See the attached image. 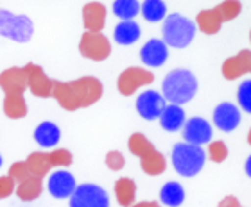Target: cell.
Wrapping results in <instances>:
<instances>
[{
	"label": "cell",
	"instance_id": "obj_10",
	"mask_svg": "<svg viewBox=\"0 0 251 207\" xmlns=\"http://www.w3.org/2000/svg\"><path fill=\"white\" fill-rule=\"evenodd\" d=\"M169 48L162 40H149V41L142 47L140 50V59L147 66H162L163 62L167 61Z\"/></svg>",
	"mask_w": 251,
	"mask_h": 207
},
{
	"label": "cell",
	"instance_id": "obj_1",
	"mask_svg": "<svg viewBox=\"0 0 251 207\" xmlns=\"http://www.w3.org/2000/svg\"><path fill=\"white\" fill-rule=\"evenodd\" d=\"M196 91H198V79L185 68H176L163 79L162 97L165 99V102L169 100L171 104L181 107L183 104L194 99Z\"/></svg>",
	"mask_w": 251,
	"mask_h": 207
},
{
	"label": "cell",
	"instance_id": "obj_3",
	"mask_svg": "<svg viewBox=\"0 0 251 207\" xmlns=\"http://www.w3.org/2000/svg\"><path fill=\"white\" fill-rule=\"evenodd\" d=\"M206 154L201 146L188 145V143H178L173 148V166L179 175L194 177L203 170Z\"/></svg>",
	"mask_w": 251,
	"mask_h": 207
},
{
	"label": "cell",
	"instance_id": "obj_9",
	"mask_svg": "<svg viewBox=\"0 0 251 207\" xmlns=\"http://www.w3.org/2000/svg\"><path fill=\"white\" fill-rule=\"evenodd\" d=\"M47 187L49 193L54 198H70V195L77 187V184H75V179L72 177V173H68L67 170H58L50 173Z\"/></svg>",
	"mask_w": 251,
	"mask_h": 207
},
{
	"label": "cell",
	"instance_id": "obj_2",
	"mask_svg": "<svg viewBox=\"0 0 251 207\" xmlns=\"http://www.w3.org/2000/svg\"><path fill=\"white\" fill-rule=\"evenodd\" d=\"M163 40L162 41L169 47L174 48H185L190 45L196 34V23L188 20L187 16L173 13L163 18Z\"/></svg>",
	"mask_w": 251,
	"mask_h": 207
},
{
	"label": "cell",
	"instance_id": "obj_18",
	"mask_svg": "<svg viewBox=\"0 0 251 207\" xmlns=\"http://www.w3.org/2000/svg\"><path fill=\"white\" fill-rule=\"evenodd\" d=\"M0 168H2V155H0Z\"/></svg>",
	"mask_w": 251,
	"mask_h": 207
},
{
	"label": "cell",
	"instance_id": "obj_12",
	"mask_svg": "<svg viewBox=\"0 0 251 207\" xmlns=\"http://www.w3.org/2000/svg\"><path fill=\"white\" fill-rule=\"evenodd\" d=\"M59 138H61V130L52 122H43L34 130V140L43 148H52L54 145H58Z\"/></svg>",
	"mask_w": 251,
	"mask_h": 207
},
{
	"label": "cell",
	"instance_id": "obj_7",
	"mask_svg": "<svg viewBox=\"0 0 251 207\" xmlns=\"http://www.w3.org/2000/svg\"><path fill=\"white\" fill-rule=\"evenodd\" d=\"M165 105L167 104H165L162 93H158L154 89H147V91L138 95V99H136V111L144 120L160 118Z\"/></svg>",
	"mask_w": 251,
	"mask_h": 207
},
{
	"label": "cell",
	"instance_id": "obj_5",
	"mask_svg": "<svg viewBox=\"0 0 251 207\" xmlns=\"http://www.w3.org/2000/svg\"><path fill=\"white\" fill-rule=\"evenodd\" d=\"M70 207H110V195L97 184H81L70 195Z\"/></svg>",
	"mask_w": 251,
	"mask_h": 207
},
{
	"label": "cell",
	"instance_id": "obj_6",
	"mask_svg": "<svg viewBox=\"0 0 251 207\" xmlns=\"http://www.w3.org/2000/svg\"><path fill=\"white\" fill-rule=\"evenodd\" d=\"M183 132V140L188 145H206L208 141H212V125L204 118L194 116V118L187 120L185 125L181 127Z\"/></svg>",
	"mask_w": 251,
	"mask_h": 207
},
{
	"label": "cell",
	"instance_id": "obj_8",
	"mask_svg": "<svg viewBox=\"0 0 251 207\" xmlns=\"http://www.w3.org/2000/svg\"><path fill=\"white\" fill-rule=\"evenodd\" d=\"M214 124L219 130L231 132L241 124V109L235 104L223 102L214 109Z\"/></svg>",
	"mask_w": 251,
	"mask_h": 207
},
{
	"label": "cell",
	"instance_id": "obj_15",
	"mask_svg": "<svg viewBox=\"0 0 251 207\" xmlns=\"http://www.w3.org/2000/svg\"><path fill=\"white\" fill-rule=\"evenodd\" d=\"M140 11L147 21H160L167 16V5L162 0H146L140 5Z\"/></svg>",
	"mask_w": 251,
	"mask_h": 207
},
{
	"label": "cell",
	"instance_id": "obj_11",
	"mask_svg": "<svg viewBox=\"0 0 251 207\" xmlns=\"http://www.w3.org/2000/svg\"><path fill=\"white\" fill-rule=\"evenodd\" d=\"M160 124L165 130L169 132H176V130H181V127L185 125L187 122V114H185L183 107H179V105H174V104H169L165 105L160 114Z\"/></svg>",
	"mask_w": 251,
	"mask_h": 207
},
{
	"label": "cell",
	"instance_id": "obj_14",
	"mask_svg": "<svg viewBox=\"0 0 251 207\" xmlns=\"http://www.w3.org/2000/svg\"><path fill=\"white\" fill-rule=\"evenodd\" d=\"M160 200L169 207H178L185 200V189L179 182H167L160 191Z\"/></svg>",
	"mask_w": 251,
	"mask_h": 207
},
{
	"label": "cell",
	"instance_id": "obj_16",
	"mask_svg": "<svg viewBox=\"0 0 251 207\" xmlns=\"http://www.w3.org/2000/svg\"><path fill=\"white\" fill-rule=\"evenodd\" d=\"M140 11V4L136 0H117L113 2V13L119 18H122V21L133 20Z\"/></svg>",
	"mask_w": 251,
	"mask_h": 207
},
{
	"label": "cell",
	"instance_id": "obj_13",
	"mask_svg": "<svg viewBox=\"0 0 251 207\" xmlns=\"http://www.w3.org/2000/svg\"><path fill=\"white\" fill-rule=\"evenodd\" d=\"M140 25L133 20H126L121 21L119 25L115 27V32H113V38L119 45H133L135 41L140 40Z\"/></svg>",
	"mask_w": 251,
	"mask_h": 207
},
{
	"label": "cell",
	"instance_id": "obj_4",
	"mask_svg": "<svg viewBox=\"0 0 251 207\" xmlns=\"http://www.w3.org/2000/svg\"><path fill=\"white\" fill-rule=\"evenodd\" d=\"M32 21L25 15H13L11 11L0 9V34L18 43L29 41L32 36Z\"/></svg>",
	"mask_w": 251,
	"mask_h": 207
},
{
	"label": "cell",
	"instance_id": "obj_17",
	"mask_svg": "<svg viewBox=\"0 0 251 207\" xmlns=\"http://www.w3.org/2000/svg\"><path fill=\"white\" fill-rule=\"evenodd\" d=\"M237 99H239L241 107L244 109L246 113H250V111H251V81H250V79H246V81L239 86Z\"/></svg>",
	"mask_w": 251,
	"mask_h": 207
}]
</instances>
